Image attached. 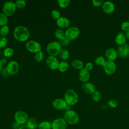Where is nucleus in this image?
Instances as JSON below:
<instances>
[{"label":"nucleus","mask_w":129,"mask_h":129,"mask_svg":"<svg viewBox=\"0 0 129 129\" xmlns=\"http://www.w3.org/2000/svg\"><path fill=\"white\" fill-rule=\"evenodd\" d=\"M13 35L17 40L20 42H24L29 39L30 32L26 27L19 26L15 28Z\"/></svg>","instance_id":"f257e3e1"},{"label":"nucleus","mask_w":129,"mask_h":129,"mask_svg":"<svg viewBox=\"0 0 129 129\" xmlns=\"http://www.w3.org/2000/svg\"><path fill=\"white\" fill-rule=\"evenodd\" d=\"M64 100L67 103L70 105L76 104L79 99V96L77 92L73 89H68L64 93Z\"/></svg>","instance_id":"f03ea898"},{"label":"nucleus","mask_w":129,"mask_h":129,"mask_svg":"<svg viewBox=\"0 0 129 129\" xmlns=\"http://www.w3.org/2000/svg\"><path fill=\"white\" fill-rule=\"evenodd\" d=\"M64 119L70 124L74 125L77 124L79 120V115L77 112L73 110H69L64 114Z\"/></svg>","instance_id":"7ed1b4c3"},{"label":"nucleus","mask_w":129,"mask_h":129,"mask_svg":"<svg viewBox=\"0 0 129 129\" xmlns=\"http://www.w3.org/2000/svg\"><path fill=\"white\" fill-rule=\"evenodd\" d=\"M60 44L56 41H52L49 42L46 47V50L48 53L51 55L55 56L59 54L61 49Z\"/></svg>","instance_id":"20e7f679"},{"label":"nucleus","mask_w":129,"mask_h":129,"mask_svg":"<svg viewBox=\"0 0 129 129\" xmlns=\"http://www.w3.org/2000/svg\"><path fill=\"white\" fill-rule=\"evenodd\" d=\"M16 6L13 2H7L5 3L3 6V12L7 17L12 16L16 11Z\"/></svg>","instance_id":"39448f33"},{"label":"nucleus","mask_w":129,"mask_h":129,"mask_svg":"<svg viewBox=\"0 0 129 129\" xmlns=\"http://www.w3.org/2000/svg\"><path fill=\"white\" fill-rule=\"evenodd\" d=\"M53 107L57 110H70L71 105L68 104L64 99L57 98L52 102Z\"/></svg>","instance_id":"423d86ee"},{"label":"nucleus","mask_w":129,"mask_h":129,"mask_svg":"<svg viewBox=\"0 0 129 129\" xmlns=\"http://www.w3.org/2000/svg\"><path fill=\"white\" fill-rule=\"evenodd\" d=\"M15 121L21 125L26 124L28 119V115L27 113L22 110H20L16 112L14 115Z\"/></svg>","instance_id":"0eeeda50"},{"label":"nucleus","mask_w":129,"mask_h":129,"mask_svg":"<svg viewBox=\"0 0 129 129\" xmlns=\"http://www.w3.org/2000/svg\"><path fill=\"white\" fill-rule=\"evenodd\" d=\"M80 30L78 28L75 26L69 27L66 31V37L71 40L76 39L80 34Z\"/></svg>","instance_id":"6e6552de"},{"label":"nucleus","mask_w":129,"mask_h":129,"mask_svg":"<svg viewBox=\"0 0 129 129\" xmlns=\"http://www.w3.org/2000/svg\"><path fill=\"white\" fill-rule=\"evenodd\" d=\"M27 49L32 53H36L41 51V46L39 42L34 40L28 41L26 44Z\"/></svg>","instance_id":"1a4fd4ad"},{"label":"nucleus","mask_w":129,"mask_h":129,"mask_svg":"<svg viewBox=\"0 0 129 129\" xmlns=\"http://www.w3.org/2000/svg\"><path fill=\"white\" fill-rule=\"evenodd\" d=\"M103 67L105 73L108 75H113L116 71V65L114 61L106 60Z\"/></svg>","instance_id":"9d476101"},{"label":"nucleus","mask_w":129,"mask_h":129,"mask_svg":"<svg viewBox=\"0 0 129 129\" xmlns=\"http://www.w3.org/2000/svg\"><path fill=\"white\" fill-rule=\"evenodd\" d=\"M67 122L64 118L58 117L55 119L51 123L52 129H66Z\"/></svg>","instance_id":"9b49d317"},{"label":"nucleus","mask_w":129,"mask_h":129,"mask_svg":"<svg viewBox=\"0 0 129 129\" xmlns=\"http://www.w3.org/2000/svg\"><path fill=\"white\" fill-rule=\"evenodd\" d=\"M19 66L18 63L15 60L10 61L7 66V71L9 75L11 76L16 75L19 71Z\"/></svg>","instance_id":"f8f14e48"},{"label":"nucleus","mask_w":129,"mask_h":129,"mask_svg":"<svg viewBox=\"0 0 129 129\" xmlns=\"http://www.w3.org/2000/svg\"><path fill=\"white\" fill-rule=\"evenodd\" d=\"M46 63L51 70H55L58 69L59 62L55 56L51 55L48 56L46 58Z\"/></svg>","instance_id":"ddd939ff"},{"label":"nucleus","mask_w":129,"mask_h":129,"mask_svg":"<svg viewBox=\"0 0 129 129\" xmlns=\"http://www.w3.org/2000/svg\"><path fill=\"white\" fill-rule=\"evenodd\" d=\"M117 54L123 58L129 57V44L125 43L121 46H119L117 49Z\"/></svg>","instance_id":"4468645a"},{"label":"nucleus","mask_w":129,"mask_h":129,"mask_svg":"<svg viewBox=\"0 0 129 129\" xmlns=\"http://www.w3.org/2000/svg\"><path fill=\"white\" fill-rule=\"evenodd\" d=\"M102 8L104 13L107 14H110L114 12L115 6L113 2L110 1H106L104 2Z\"/></svg>","instance_id":"2eb2a0df"},{"label":"nucleus","mask_w":129,"mask_h":129,"mask_svg":"<svg viewBox=\"0 0 129 129\" xmlns=\"http://www.w3.org/2000/svg\"><path fill=\"white\" fill-rule=\"evenodd\" d=\"M117 51L112 48H110L107 49L105 52V57L108 60L113 61L116 59L117 57Z\"/></svg>","instance_id":"dca6fc26"},{"label":"nucleus","mask_w":129,"mask_h":129,"mask_svg":"<svg viewBox=\"0 0 129 129\" xmlns=\"http://www.w3.org/2000/svg\"><path fill=\"white\" fill-rule=\"evenodd\" d=\"M82 89L85 93L88 94H92L96 91L94 84L88 82L84 83L82 85Z\"/></svg>","instance_id":"f3484780"},{"label":"nucleus","mask_w":129,"mask_h":129,"mask_svg":"<svg viewBox=\"0 0 129 129\" xmlns=\"http://www.w3.org/2000/svg\"><path fill=\"white\" fill-rule=\"evenodd\" d=\"M90 74L89 71L86 69L85 68H84L80 70L79 74V78L81 82L83 83L87 82L90 79Z\"/></svg>","instance_id":"a211bd4d"},{"label":"nucleus","mask_w":129,"mask_h":129,"mask_svg":"<svg viewBox=\"0 0 129 129\" xmlns=\"http://www.w3.org/2000/svg\"><path fill=\"white\" fill-rule=\"evenodd\" d=\"M57 26L60 28H68L70 24V20L68 18L66 17H60L56 20Z\"/></svg>","instance_id":"6ab92c4d"},{"label":"nucleus","mask_w":129,"mask_h":129,"mask_svg":"<svg viewBox=\"0 0 129 129\" xmlns=\"http://www.w3.org/2000/svg\"><path fill=\"white\" fill-rule=\"evenodd\" d=\"M126 41V38L122 32H119L115 38V43L121 46L124 44H125Z\"/></svg>","instance_id":"aec40b11"},{"label":"nucleus","mask_w":129,"mask_h":129,"mask_svg":"<svg viewBox=\"0 0 129 129\" xmlns=\"http://www.w3.org/2000/svg\"><path fill=\"white\" fill-rule=\"evenodd\" d=\"M26 125L29 129H36L38 127V123L36 118L31 117L28 119Z\"/></svg>","instance_id":"412c9836"},{"label":"nucleus","mask_w":129,"mask_h":129,"mask_svg":"<svg viewBox=\"0 0 129 129\" xmlns=\"http://www.w3.org/2000/svg\"><path fill=\"white\" fill-rule=\"evenodd\" d=\"M71 66L75 69L81 70L84 68V63L82 61L79 59H74L71 62Z\"/></svg>","instance_id":"4be33fe9"},{"label":"nucleus","mask_w":129,"mask_h":129,"mask_svg":"<svg viewBox=\"0 0 129 129\" xmlns=\"http://www.w3.org/2000/svg\"><path fill=\"white\" fill-rule=\"evenodd\" d=\"M38 127L39 129H51V123L48 121L44 120L38 124Z\"/></svg>","instance_id":"5701e85b"},{"label":"nucleus","mask_w":129,"mask_h":129,"mask_svg":"<svg viewBox=\"0 0 129 129\" xmlns=\"http://www.w3.org/2000/svg\"><path fill=\"white\" fill-rule=\"evenodd\" d=\"M54 35L55 37L60 40L66 38L65 32L61 29H57L54 32Z\"/></svg>","instance_id":"b1692460"},{"label":"nucleus","mask_w":129,"mask_h":129,"mask_svg":"<svg viewBox=\"0 0 129 129\" xmlns=\"http://www.w3.org/2000/svg\"><path fill=\"white\" fill-rule=\"evenodd\" d=\"M59 55L61 59L67 60L70 56V53L69 51L67 49L61 48L59 53Z\"/></svg>","instance_id":"393cba45"},{"label":"nucleus","mask_w":129,"mask_h":129,"mask_svg":"<svg viewBox=\"0 0 129 129\" xmlns=\"http://www.w3.org/2000/svg\"><path fill=\"white\" fill-rule=\"evenodd\" d=\"M69 67V64L67 61H61L59 62L58 70L60 72H66Z\"/></svg>","instance_id":"a878e982"},{"label":"nucleus","mask_w":129,"mask_h":129,"mask_svg":"<svg viewBox=\"0 0 129 129\" xmlns=\"http://www.w3.org/2000/svg\"><path fill=\"white\" fill-rule=\"evenodd\" d=\"M9 27L8 25H4L1 26L0 28V35L1 36H7L9 32Z\"/></svg>","instance_id":"bb28decb"},{"label":"nucleus","mask_w":129,"mask_h":129,"mask_svg":"<svg viewBox=\"0 0 129 129\" xmlns=\"http://www.w3.org/2000/svg\"><path fill=\"white\" fill-rule=\"evenodd\" d=\"M92 97L93 100L96 102H99L102 98V95L101 93L98 91H95L92 94Z\"/></svg>","instance_id":"cd10ccee"},{"label":"nucleus","mask_w":129,"mask_h":129,"mask_svg":"<svg viewBox=\"0 0 129 129\" xmlns=\"http://www.w3.org/2000/svg\"><path fill=\"white\" fill-rule=\"evenodd\" d=\"M105 61H106V60L105 59V57H104L102 56H98L95 59V64L98 66H101V67L104 66V64Z\"/></svg>","instance_id":"c85d7f7f"},{"label":"nucleus","mask_w":129,"mask_h":129,"mask_svg":"<svg viewBox=\"0 0 129 129\" xmlns=\"http://www.w3.org/2000/svg\"><path fill=\"white\" fill-rule=\"evenodd\" d=\"M70 2V0H58L57 4L60 8H66L69 6Z\"/></svg>","instance_id":"c756f323"},{"label":"nucleus","mask_w":129,"mask_h":129,"mask_svg":"<svg viewBox=\"0 0 129 129\" xmlns=\"http://www.w3.org/2000/svg\"><path fill=\"white\" fill-rule=\"evenodd\" d=\"M4 54L6 57H11L14 54V50L10 47H7L4 51Z\"/></svg>","instance_id":"7c9ffc66"},{"label":"nucleus","mask_w":129,"mask_h":129,"mask_svg":"<svg viewBox=\"0 0 129 129\" xmlns=\"http://www.w3.org/2000/svg\"><path fill=\"white\" fill-rule=\"evenodd\" d=\"M8 23V18L3 13H0V26L6 25Z\"/></svg>","instance_id":"2f4dec72"},{"label":"nucleus","mask_w":129,"mask_h":129,"mask_svg":"<svg viewBox=\"0 0 129 129\" xmlns=\"http://www.w3.org/2000/svg\"><path fill=\"white\" fill-rule=\"evenodd\" d=\"M34 58H35V60L38 62L42 61L44 58L43 53L41 51H40L38 52H37L36 53H35Z\"/></svg>","instance_id":"473e14b6"},{"label":"nucleus","mask_w":129,"mask_h":129,"mask_svg":"<svg viewBox=\"0 0 129 129\" xmlns=\"http://www.w3.org/2000/svg\"><path fill=\"white\" fill-rule=\"evenodd\" d=\"M15 4L16 8L22 9L26 6V3L24 0H18L15 2Z\"/></svg>","instance_id":"72a5a7b5"},{"label":"nucleus","mask_w":129,"mask_h":129,"mask_svg":"<svg viewBox=\"0 0 129 129\" xmlns=\"http://www.w3.org/2000/svg\"><path fill=\"white\" fill-rule=\"evenodd\" d=\"M51 16L54 20H57L60 17V12L57 10H54L51 12Z\"/></svg>","instance_id":"f704fd0d"},{"label":"nucleus","mask_w":129,"mask_h":129,"mask_svg":"<svg viewBox=\"0 0 129 129\" xmlns=\"http://www.w3.org/2000/svg\"><path fill=\"white\" fill-rule=\"evenodd\" d=\"M70 42H71V41L69 39H68L66 37L64 39L60 40L59 43L60 44L61 46L66 47V46H68L70 44Z\"/></svg>","instance_id":"c9c22d12"},{"label":"nucleus","mask_w":129,"mask_h":129,"mask_svg":"<svg viewBox=\"0 0 129 129\" xmlns=\"http://www.w3.org/2000/svg\"><path fill=\"white\" fill-rule=\"evenodd\" d=\"M8 43V39L5 36H0V48L6 46Z\"/></svg>","instance_id":"e433bc0d"},{"label":"nucleus","mask_w":129,"mask_h":129,"mask_svg":"<svg viewBox=\"0 0 129 129\" xmlns=\"http://www.w3.org/2000/svg\"><path fill=\"white\" fill-rule=\"evenodd\" d=\"M107 104L111 108H115L118 105V102L115 100L111 99L108 101Z\"/></svg>","instance_id":"4c0bfd02"},{"label":"nucleus","mask_w":129,"mask_h":129,"mask_svg":"<svg viewBox=\"0 0 129 129\" xmlns=\"http://www.w3.org/2000/svg\"><path fill=\"white\" fill-rule=\"evenodd\" d=\"M121 29L124 31L129 30V21H124L121 24Z\"/></svg>","instance_id":"58836bf2"},{"label":"nucleus","mask_w":129,"mask_h":129,"mask_svg":"<svg viewBox=\"0 0 129 129\" xmlns=\"http://www.w3.org/2000/svg\"><path fill=\"white\" fill-rule=\"evenodd\" d=\"M104 1L103 0H93L92 1V5L95 7H100L101 6H102V5L104 3Z\"/></svg>","instance_id":"ea45409f"},{"label":"nucleus","mask_w":129,"mask_h":129,"mask_svg":"<svg viewBox=\"0 0 129 129\" xmlns=\"http://www.w3.org/2000/svg\"><path fill=\"white\" fill-rule=\"evenodd\" d=\"M93 68V64L92 62H87L86 64H85V69H87L88 71H90L91 70H92Z\"/></svg>","instance_id":"a19ab883"},{"label":"nucleus","mask_w":129,"mask_h":129,"mask_svg":"<svg viewBox=\"0 0 129 129\" xmlns=\"http://www.w3.org/2000/svg\"><path fill=\"white\" fill-rule=\"evenodd\" d=\"M21 124H20L19 123L16 122V121L14 122L12 124V127L13 129H19V128L21 126Z\"/></svg>","instance_id":"79ce46f5"},{"label":"nucleus","mask_w":129,"mask_h":129,"mask_svg":"<svg viewBox=\"0 0 129 129\" xmlns=\"http://www.w3.org/2000/svg\"><path fill=\"white\" fill-rule=\"evenodd\" d=\"M19 129H29L28 127L27 126L26 124H24V125H21Z\"/></svg>","instance_id":"37998d69"},{"label":"nucleus","mask_w":129,"mask_h":129,"mask_svg":"<svg viewBox=\"0 0 129 129\" xmlns=\"http://www.w3.org/2000/svg\"><path fill=\"white\" fill-rule=\"evenodd\" d=\"M125 37H126V39H129V30H128V31H127L125 32Z\"/></svg>","instance_id":"c03bdc74"},{"label":"nucleus","mask_w":129,"mask_h":129,"mask_svg":"<svg viewBox=\"0 0 129 129\" xmlns=\"http://www.w3.org/2000/svg\"><path fill=\"white\" fill-rule=\"evenodd\" d=\"M2 67H3V62L2 60L0 59V71L2 70Z\"/></svg>","instance_id":"a18cd8bd"},{"label":"nucleus","mask_w":129,"mask_h":129,"mask_svg":"<svg viewBox=\"0 0 129 129\" xmlns=\"http://www.w3.org/2000/svg\"><path fill=\"white\" fill-rule=\"evenodd\" d=\"M128 21H129V16H128Z\"/></svg>","instance_id":"49530a36"},{"label":"nucleus","mask_w":129,"mask_h":129,"mask_svg":"<svg viewBox=\"0 0 129 129\" xmlns=\"http://www.w3.org/2000/svg\"><path fill=\"white\" fill-rule=\"evenodd\" d=\"M0 51H1V49H0Z\"/></svg>","instance_id":"de8ad7c7"}]
</instances>
